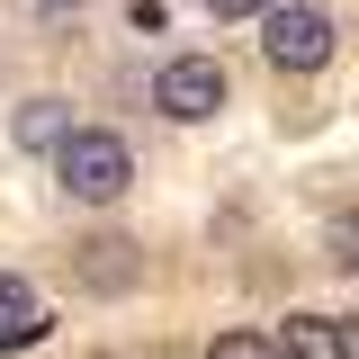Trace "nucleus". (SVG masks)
<instances>
[{"instance_id": "423d86ee", "label": "nucleus", "mask_w": 359, "mask_h": 359, "mask_svg": "<svg viewBox=\"0 0 359 359\" xmlns=\"http://www.w3.org/2000/svg\"><path fill=\"white\" fill-rule=\"evenodd\" d=\"M278 359H341V314H287L278 323Z\"/></svg>"}, {"instance_id": "20e7f679", "label": "nucleus", "mask_w": 359, "mask_h": 359, "mask_svg": "<svg viewBox=\"0 0 359 359\" xmlns=\"http://www.w3.org/2000/svg\"><path fill=\"white\" fill-rule=\"evenodd\" d=\"M72 278H81L90 297H126V287H144V252H135L126 233H90L81 252H72Z\"/></svg>"}, {"instance_id": "f257e3e1", "label": "nucleus", "mask_w": 359, "mask_h": 359, "mask_svg": "<svg viewBox=\"0 0 359 359\" xmlns=\"http://www.w3.org/2000/svg\"><path fill=\"white\" fill-rule=\"evenodd\" d=\"M54 171H63V189H72L81 207H117V198L135 189V153H126V135L81 126L63 153H54Z\"/></svg>"}, {"instance_id": "1a4fd4ad", "label": "nucleus", "mask_w": 359, "mask_h": 359, "mask_svg": "<svg viewBox=\"0 0 359 359\" xmlns=\"http://www.w3.org/2000/svg\"><path fill=\"white\" fill-rule=\"evenodd\" d=\"M323 252H332V269H351V278H359V216H332Z\"/></svg>"}, {"instance_id": "9d476101", "label": "nucleus", "mask_w": 359, "mask_h": 359, "mask_svg": "<svg viewBox=\"0 0 359 359\" xmlns=\"http://www.w3.org/2000/svg\"><path fill=\"white\" fill-rule=\"evenodd\" d=\"M207 9H216V18H269L278 0H207Z\"/></svg>"}, {"instance_id": "ddd939ff", "label": "nucleus", "mask_w": 359, "mask_h": 359, "mask_svg": "<svg viewBox=\"0 0 359 359\" xmlns=\"http://www.w3.org/2000/svg\"><path fill=\"white\" fill-rule=\"evenodd\" d=\"M99 359H126V351H99Z\"/></svg>"}, {"instance_id": "f03ea898", "label": "nucleus", "mask_w": 359, "mask_h": 359, "mask_svg": "<svg viewBox=\"0 0 359 359\" xmlns=\"http://www.w3.org/2000/svg\"><path fill=\"white\" fill-rule=\"evenodd\" d=\"M261 54H269V72H323L332 63V18L314 0H278L261 18Z\"/></svg>"}, {"instance_id": "9b49d317", "label": "nucleus", "mask_w": 359, "mask_h": 359, "mask_svg": "<svg viewBox=\"0 0 359 359\" xmlns=\"http://www.w3.org/2000/svg\"><path fill=\"white\" fill-rule=\"evenodd\" d=\"M341 359H359V314H341Z\"/></svg>"}, {"instance_id": "6e6552de", "label": "nucleus", "mask_w": 359, "mask_h": 359, "mask_svg": "<svg viewBox=\"0 0 359 359\" xmlns=\"http://www.w3.org/2000/svg\"><path fill=\"white\" fill-rule=\"evenodd\" d=\"M207 359H278V341H269V332H216Z\"/></svg>"}, {"instance_id": "39448f33", "label": "nucleus", "mask_w": 359, "mask_h": 359, "mask_svg": "<svg viewBox=\"0 0 359 359\" xmlns=\"http://www.w3.org/2000/svg\"><path fill=\"white\" fill-rule=\"evenodd\" d=\"M36 341H45V297L18 269H0V351H36Z\"/></svg>"}, {"instance_id": "7ed1b4c3", "label": "nucleus", "mask_w": 359, "mask_h": 359, "mask_svg": "<svg viewBox=\"0 0 359 359\" xmlns=\"http://www.w3.org/2000/svg\"><path fill=\"white\" fill-rule=\"evenodd\" d=\"M153 108L180 117V126L216 117V108H224V63H216V54H171V63L153 72Z\"/></svg>"}, {"instance_id": "f8f14e48", "label": "nucleus", "mask_w": 359, "mask_h": 359, "mask_svg": "<svg viewBox=\"0 0 359 359\" xmlns=\"http://www.w3.org/2000/svg\"><path fill=\"white\" fill-rule=\"evenodd\" d=\"M36 9H81V0H36Z\"/></svg>"}, {"instance_id": "0eeeda50", "label": "nucleus", "mask_w": 359, "mask_h": 359, "mask_svg": "<svg viewBox=\"0 0 359 359\" xmlns=\"http://www.w3.org/2000/svg\"><path fill=\"white\" fill-rule=\"evenodd\" d=\"M72 108H63V99H27V108H18V144H27V153H63V144H72Z\"/></svg>"}]
</instances>
